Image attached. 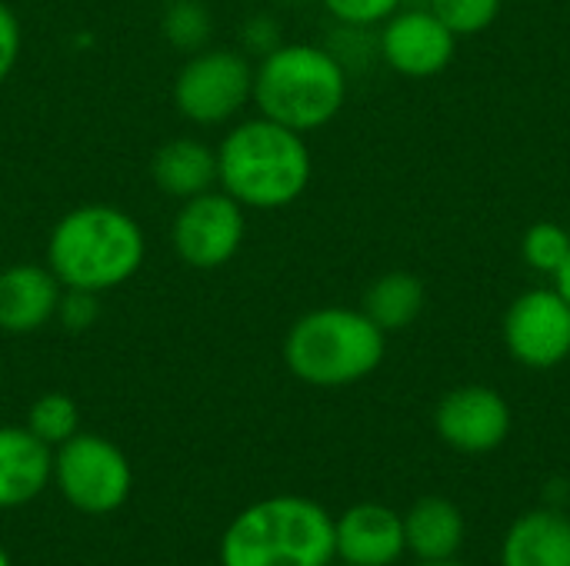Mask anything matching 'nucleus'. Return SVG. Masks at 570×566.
Segmentation results:
<instances>
[{
  "label": "nucleus",
  "mask_w": 570,
  "mask_h": 566,
  "mask_svg": "<svg viewBox=\"0 0 570 566\" xmlns=\"http://www.w3.org/2000/svg\"><path fill=\"white\" fill-rule=\"evenodd\" d=\"M314 177L307 137L267 120L247 117L217 143V187L247 210H284L297 203Z\"/></svg>",
  "instance_id": "nucleus-1"
},
{
  "label": "nucleus",
  "mask_w": 570,
  "mask_h": 566,
  "mask_svg": "<svg viewBox=\"0 0 570 566\" xmlns=\"http://www.w3.org/2000/svg\"><path fill=\"white\" fill-rule=\"evenodd\" d=\"M147 260V234L134 214L114 203H80L67 210L47 237L43 264L60 287L110 294L134 280Z\"/></svg>",
  "instance_id": "nucleus-2"
},
{
  "label": "nucleus",
  "mask_w": 570,
  "mask_h": 566,
  "mask_svg": "<svg viewBox=\"0 0 570 566\" xmlns=\"http://www.w3.org/2000/svg\"><path fill=\"white\" fill-rule=\"evenodd\" d=\"M351 73L324 43H281L254 60V107L297 133L327 127L347 103Z\"/></svg>",
  "instance_id": "nucleus-3"
},
{
  "label": "nucleus",
  "mask_w": 570,
  "mask_h": 566,
  "mask_svg": "<svg viewBox=\"0 0 570 566\" xmlns=\"http://www.w3.org/2000/svg\"><path fill=\"white\" fill-rule=\"evenodd\" d=\"M334 517L294 494L240 510L220 537V566H331Z\"/></svg>",
  "instance_id": "nucleus-4"
},
{
  "label": "nucleus",
  "mask_w": 570,
  "mask_h": 566,
  "mask_svg": "<svg viewBox=\"0 0 570 566\" xmlns=\"http://www.w3.org/2000/svg\"><path fill=\"white\" fill-rule=\"evenodd\" d=\"M287 370L321 390L367 380L387 357V334L361 307H317L301 314L284 337Z\"/></svg>",
  "instance_id": "nucleus-5"
},
{
  "label": "nucleus",
  "mask_w": 570,
  "mask_h": 566,
  "mask_svg": "<svg viewBox=\"0 0 570 566\" xmlns=\"http://www.w3.org/2000/svg\"><path fill=\"white\" fill-rule=\"evenodd\" d=\"M174 110L194 127H224L254 103V60L240 47H204L174 77Z\"/></svg>",
  "instance_id": "nucleus-6"
},
{
  "label": "nucleus",
  "mask_w": 570,
  "mask_h": 566,
  "mask_svg": "<svg viewBox=\"0 0 570 566\" xmlns=\"http://www.w3.org/2000/svg\"><path fill=\"white\" fill-rule=\"evenodd\" d=\"M53 484L73 510L100 517L127 504L134 470L114 440L80 430L53 450Z\"/></svg>",
  "instance_id": "nucleus-7"
},
{
  "label": "nucleus",
  "mask_w": 570,
  "mask_h": 566,
  "mask_svg": "<svg viewBox=\"0 0 570 566\" xmlns=\"http://www.w3.org/2000/svg\"><path fill=\"white\" fill-rule=\"evenodd\" d=\"M247 240V207L220 187L190 197L177 207L170 224V247L190 270L227 267Z\"/></svg>",
  "instance_id": "nucleus-8"
},
{
  "label": "nucleus",
  "mask_w": 570,
  "mask_h": 566,
  "mask_svg": "<svg viewBox=\"0 0 570 566\" xmlns=\"http://www.w3.org/2000/svg\"><path fill=\"white\" fill-rule=\"evenodd\" d=\"M501 334L514 364L554 370L570 357V304L554 284L524 290L511 300Z\"/></svg>",
  "instance_id": "nucleus-9"
},
{
  "label": "nucleus",
  "mask_w": 570,
  "mask_h": 566,
  "mask_svg": "<svg viewBox=\"0 0 570 566\" xmlns=\"http://www.w3.org/2000/svg\"><path fill=\"white\" fill-rule=\"evenodd\" d=\"M377 50L394 73L428 80L451 67L458 53V37L431 7L411 3L394 10L377 27Z\"/></svg>",
  "instance_id": "nucleus-10"
},
{
  "label": "nucleus",
  "mask_w": 570,
  "mask_h": 566,
  "mask_svg": "<svg viewBox=\"0 0 570 566\" xmlns=\"http://www.w3.org/2000/svg\"><path fill=\"white\" fill-rule=\"evenodd\" d=\"M434 430L458 454H491L511 434V404L484 384L454 387L434 410Z\"/></svg>",
  "instance_id": "nucleus-11"
},
{
  "label": "nucleus",
  "mask_w": 570,
  "mask_h": 566,
  "mask_svg": "<svg viewBox=\"0 0 570 566\" xmlns=\"http://www.w3.org/2000/svg\"><path fill=\"white\" fill-rule=\"evenodd\" d=\"M334 554L347 566H394L407 554L404 517L384 504H357L334 520Z\"/></svg>",
  "instance_id": "nucleus-12"
},
{
  "label": "nucleus",
  "mask_w": 570,
  "mask_h": 566,
  "mask_svg": "<svg viewBox=\"0 0 570 566\" xmlns=\"http://www.w3.org/2000/svg\"><path fill=\"white\" fill-rule=\"evenodd\" d=\"M60 280L47 264H10L0 270V330L23 337L37 334L57 317Z\"/></svg>",
  "instance_id": "nucleus-13"
},
{
  "label": "nucleus",
  "mask_w": 570,
  "mask_h": 566,
  "mask_svg": "<svg viewBox=\"0 0 570 566\" xmlns=\"http://www.w3.org/2000/svg\"><path fill=\"white\" fill-rule=\"evenodd\" d=\"M53 484V450L27 427H0V510L33 504Z\"/></svg>",
  "instance_id": "nucleus-14"
},
{
  "label": "nucleus",
  "mask_w": 570,
  "mask_h": 566,
  "mask_svg": "<svg viewBox=\"0 0 570 566\" xmlns=\"http://www.w3.org/2000/svg\"><path fill=\"white\" fill-rule=\"evenodd\" d=\"M154 187L184 203L217 187V147L200 137H170L150 157Z\"/></svg>",
  "instance_id": "nucleus-15"
},
{
  "label": "nucleus",
  "mask_w": 570,
  "mask_h": 566,
  "mask_svg": "<svg viewBox=\"0 0 570 566\" xmlns=\"http://www.w3.org/2000/svg\"><path fill=\"white\" fill-rule=\"evenodd\" d=\"M501 566H570V517L558 507L521 514L501 544Z\"/></svg>",
  "instance_id": "nucleus-16"
},
{
  "label": "nucleus",
  "mask_w": 570,
  "mask_h": 566,
  "mask_svg": "<svg viewBox=\"0 0 570 566\" xmlns=\"http://www.w3.org/2000/svg\"><path fill=\"white\" fill-rule=\"evenodd\" d=\"M464 537H468L464 514L448 497H421L404 514L407 554H414L421 564L458 557V550L464 547Z\"/></svg>",
  "instance_id": "nucleus-17"
},
{
  "label": "nucleus",
  "mask_w": 570,
  "mask_h": 566,
  "mask_svg": "<svg viewBox=\"0 0 570 566\" xmlns=\"http://www.w3.org/2000/svg\"><path fill=\"white\" fill-rule=\"evenodd\" d=\"M424 304H428V290L414 274L387 270L367 287L361 310L391 337V334H401L411 324H417V317L424 314Z\"/></svg>",
  "instance_id": "nucleus-18"
},
{
  "label": "nucleus",
  "mask_w": 570,
  "mask_h": 566,
  "mask_svg": "<svg viewBox=\"0 0 570 566\" xmlns=\"http://www.w3.org/2000/svg\"><path fill=\"white\" fill-rule=\"evenodd\" d=\"M160 33L177 53L190 57L214 43V13L204 0H167Z\"/></svg>",
  "instance_id": "nucleus-19"
},
{
  "label": "nucleus",
  "mask_w": 570,
  "mask_h": 566,
  "mask_svg": "<svg viewBox=\"0 0 570 566\" xmlns=\"http://www.w3.org/2000/svg\"><path fill=\"white\" fill-rule=\"evenodd\" d=\"M37 440H43L50 450H57L60 444H67L70 437L80 434V407L70 394L50 390L40 394L30 410H27V424H23Z\"/></svg>",
  "instance_id": "nucleus-20"
},
{
  "label": "nucleus",
  "mask_w": 570,
  "mask_h": 566,
  "mask_svg": "<svg viewBox=\"0 0 570 566\" xmlns=\"http://www.w3.org/2000/svg\"><path fill=\"white\" fill-rule=\"evenodd\" d=\"M568 254L570 230L568 227H561V224H554V220H538V224H531V227L524 230V237H521V257H524V264H528L534 274L548 277V280H554V274L564 267Z\"/></svg>",
  "instance_id": "nucleus-21"
},
{
  "label": "nucleus",
  "mask_w": 570,
  "mask_h": 566,
  "mask_svg": "<svg viewBox=\"0 0 570 566\" xmlns=\"http://www.w3.org/2000/svg\"><path fill=\"white\" fill-rule=\"evenodd\" d=\"M428 7L454 30V37H478L504 10V0H428Z\"/></svg>",
  "instance_id": "nucleus-22"
},
{
  "label": "nucleus",
  "mask_w": 570,
  "mask_h": 566,
  "mask_svg": "<svg viewBox=\"0 0 570 566\" xmlns=\"http://www.w3.org/2000/svg\"><path fill=\"white\" fill-rule=\"evenodd\" d=\"M100 294H90V290H73V287H63L60 294V304H57V324L70 334H83L90 330L97 320H100Z\"/></svg>",
  "instance_id": "nucleus-23"
},
{
  "label": "nucleus",
  "mask_w": 570,
  "mask_h": 566,
  "mask_svg": "<svg viewBox=\"0 0 570 566\" xmlns=\"http://www.w3.org/2000/svg\"><path fill=\"white\" fill-rule=\"evenodd\" d=\"M324 10L337 23H354V27H381L394 10H401L407 0H321Z\"/></svg>",
  "instance_id": "nucleus-24"
},
{
  "label": "nucleus",
  "mask_w": 570,
  "mask_h": 566,
  "mask_svg": "<svg viewBox=\"0 0 570 566\" xmlns=\"http://www.w3.org/2000/svg\"><path fill=\"white\" fill-rule=\"evenodd\" d=\"M284 43L281 37V23L274 13H250L244 23H240V50L250 57V60H261L267 57L271 50H277Z\"/></svg>",
  "instance_id": "nucleus-25"
},
{
  "label": "nucleus",
  "mask_w": 570,
  "mask_h": 566,
  "mask_svg": "<svg viewBox=\"0 0 570 566\" xmlns=\"http://www.w3.org/2000/svg\"><path fill=\"white\" fill-rule=\"evenodd\" d=\"M23 50V27L20 17L13 13V7L7 0H0V83L13 73L17 60Z\"/></svg>",
  "instance_id": "nucleus-26"
},
{
  "label": "nucleus",
  "mask_w": 570,
  "mask_h": 566,
  "mask_svg": "<svg viewBox=\"0 0 570 566\" xmlns=\"http://www.w3.org/2000/svg\"><path fill=\"white\" fill-rule=\"evenodd\" d=\"M551 284L558 287V294H561V297L570 304V254H568V260H564V267L554 274V280H551Z\"/></svg>",
  "instance_id": "nucleus-27"
},
{
  "label": "nucleus",
  "mask_w": 570,
  "mask_h": 566,
  "mask_svg": "<svg viewBox=\"0 0 570 566\" xmlns=\"http://www.w3.org/2000/svg\"><path fill=\"white\" fill-rule=\"evenodd\" d=\"M421 566H468V564H458V560L451 557V560H431V564H421Z\"/></svg>",
  "instance_id": "nucleus-28"
},
{
  "label": "nucleus",
  "mask_w": 570,
  "mask_h": 566,
  "mask_svg": "<svg viewBox=\"0 0 570 566\" xmlns=\"http://www.w3.org/2000/svg\"><path fill=\"white\" fill-rule=\"evenodd\" d=\"M0 566H13V564H10V557H7V550H3V547H0Z\"/></svg>",
  "instance_id": "nucleus-29"
},
{
  "label": "nucleus",
  "mask_w": 570,
  "mask_h": 566,
  "mask_svg": "<svg viewBox=\"0 0 570 566\" xmlns=\"http://www.w3.org/2000/svg\"><path fill=\"white\" fill-rule=\"evenodd\" d=\"M277 3H301V0H277Z\"/></svg>",
  "instance_id": "nucleus-30"
},
{
  "label": "nucleus",
  "mask_w": 570,
  "mask_h": 566,
  "mask_svg": "<svg viewBox=\"0 0 570 566\" xmlns=\"http://www.w3.org/2000/svg\"><path fill=\"white\" fill-rule=\"evenodd\" d=\"M331 566H347V564H331Z\"/></svg>",
  "instance_id": "nucleus-31"
},
{
  "label": "nucleus",
  "mask_w": 570,
  "mask_h": 566,
  "mask_svg": "<svg viewBox=\"0 0 570 566\" xmlns=\"http://www.w3.org/2000/svg\"><path fill=\"white\" fill-rule=\"evenodd\" d=\"M160 3H167V0H160Z\"/></svg>",
  "instance_id": "nucleus-32"
}]
</instances>
